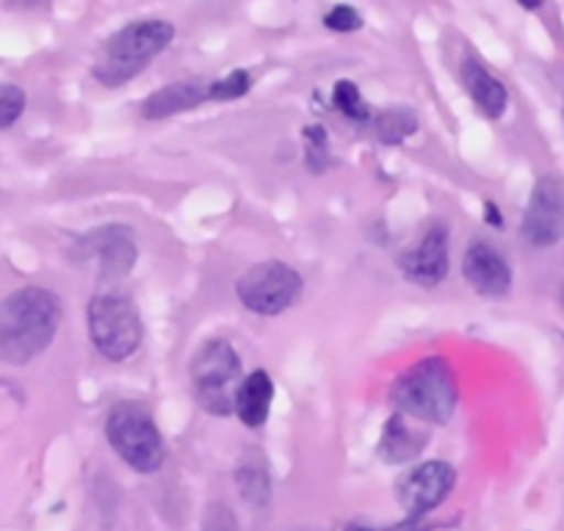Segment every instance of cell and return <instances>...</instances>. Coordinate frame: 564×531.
I'll list each match as a JSON object with an SVG mask.
<instances>
[{
  "label": "cell",
  "instance_id": "obj_12",
  "mask_svg": "<svg viewBox=\"0 0 564 531\" xmlns=\"http://www.w3.org/2000/svg\"><path fill=\"white\" fill-rule=\"evenodd\" d=\"M463 274L481 296H503L512 289V269L507 258L487 241H474L465 249Z\"/></svg>",
  "mask_w": 564,
  "mask_h": 531
},
{
  "label": "cell",
  "instance_id": "obj_24",
  "mask_svg": "<svg viewBox=\"0 0 564 531\" xmlns=\"http://www.w3.org/2000/svg\"><path fill=\"white\" fill-rule=\"evenodd\" d=\"M344 531H423V529H421V523H417V520H406V523L390 525V529H368V525L351 523V525H346Z\"/></svg>",
  "mask_w": 564,
  "mask_h": 531
},
{
  "label": "cell",
  "instance_id": "obj_10",
  "mask_svg": "<svg viewBox=\"0 0 564 531\" xmlns=\"http://www.w3.org/2000/svg\"><path fill=\"white\" fill-rule=\"evenodd\" d=\"M454 481H457V470L443 463V459L415 465L399 481L401 507L415 514V518L423 512H432V509L446 501L448 492L454 490Z\"/></svg>",
  "mask_w": 564,
  "mask_h": 531
},
{
  "label": "cell",
  "instance_id": "obj_1",
  "mask_svg": "<svg viewBox=\"0 0 564 531\" xmlns=\"http://www.w3.org/2000/svg\"><path fill=\"white\" fill-rule=\"evenodd\" d=\"M64 305L51 289L25 285L0 300V362L29 366L56 338Z\"/></svg>",
  "mask_w": 564,
  "mask_h": 531
},
{
  "label": "cell",
  "instance_id": "obj_17",
  "mask_svg": "<svg viewBox=\"0 0 564 531\" xmlns=\"http://www.w3.org/2000/svg\"><path fill=\"white\" fill-rule=\"evenodd\" d=\"M236 481L241 496L247 498L249 503L254 507H263L271 496V481H269V470H265V463L260 454L249 452L243 454L241 463L236 468Z\"/></svg>",
  "mask_w": 564,
  "mask_h": 531
},
{
  "label": "cell",
  "instance_id": "obj_11",
  "mask_svg": "<svg viewBox=\"0 0 564 531\" xmlns=\"http://www.w3.org/2000/svg\"><path fill=\"white\" fill-rule=\"evenodd\" d=\"M401 272L421 289H435L448 274V230L446 225H432L415 247L406 249L399 260Z\"/></svg>",
  "mask_w": 564,
  "mask_h": 531
},
{
  "label": "cell",
  "instance_id": "obj_26",
  "mask_svg": "<svg viewBox=\"0 0 564 531\" xmlns=\"http://www.w3.org/2000/svg\"><path fill=\"white\" fill-rule=\"evenodd\" d=\"M487 216H490V225H496V227H501V216L496 214V208H492L490 203H487Z\"/></svg>",
  "mask_w": 564,
  "mask_h": 531
},
{
  "label": "cell",
  "instance_id": "obj_27",
  "mask_svg": "<svg viewBox=\"0 0 564 531\" xmlns=\"http://www.w3.org/2000/svg\"><path fill=\"white\" fill-rule=\"evenodd\" d=\"M518 3L523 9H540L542 7V0H518Z\"/></svg>",
  "mask_w": 564,
  "mask_h": 531
},
{
  "label": "cell",
  "instance_id": "obj_23",
  "mask_svg": "<svg viewBox=\"0 0 564 531\" xmlns=\"http://www.w3.org/2000/svg\"><path fill=\"white\" fill-rule=\"evenodd\" d=\"M203 531H238V523L236 518H232L230 509L221 507V503H214V507H208V512H205Z\"/></svg>",
  "mask_w": 564,
  "mask_h": 531
},
{
  "label": "cell",
  "instance_id": "obj_25",
  "mask_svg": "<svg viewBox=\"0 0 564 531\" xmlns=\"http://www.w3.org/2000/svg\"><path fill=\"white\" fill-rule=\"evenodd\" d=\"M9 9H20V12H34V9L47 7L51 0H7Z\"/></svg>",
  "mask_w": 564,
  "mask_h": 531
},
{
  "label": "cell",
  "instance_id": "obj_6",
  "mask_svg": "<svg viewBox=\"0 0 564 531\" xmlns=\"http://www.w3.org/2000/svg\"><path fill=\"white\" fill-rule=\"evenodd\" d=\"M106 435L113 452L139 474H155L164 465V441L153 415L141 404L122 402L108 413Z\"/></svg>",
  "mask_w": 564,
  "mask_h": 531
},
{
  "label": "cell",
  "instance_id": "obj_4",
  "mask_svg": "<svg viewBox=\"0 0 564 531\" xmlns=\"http://www.w3.org/2000/svg\"><path fill=\"white\" fill-rule=\"evenodd\" d=\"M192 393L210 415L236 413V390L241 384V357L227 340H205L188 362Z\"/></svg>",
  "mask_w": 564,
  "mask_h": 531
},
{
  "label": "cell",
  "instance_id": "obj_9",
  "mask_svg": "<svg viewBox=\"0 0 564 531\" xmlns=\"http://www.w3.org/2000/svg\"><path fill=\"white\" fill-rule=\"evenodd\" d=\"M523 238L531 247H553L564 238V186L545 175L536 181L523 214Z\"/></svg>",
  "mask_w": 564,
  "mask_h": 531
},
{
  "label": "cell",
  "instance_id": "obj_20",
  "mask_svg": "<svg viewBox=\"0 0 564 531\" xmlns=\"http://www.w3.org/2000/svg\"><path fill=\"white\" fill-rule=\"evenodd\" d=\"M249 89H252V75H249L247 69H232V73H227L225 78L208 86V95L210 100H219V102L238 100V97L247 95Z\"/></svg>",
  "mask_w": 564,
  "mask_h": 531
},
{
  "label": "cell",
  "instance_id": "obj_18",
  "mask_svg": "<svg viewBox=\"0 0 564 531\" xmlns=\"http://www.w3.org/2000/svg\"><path fill=\"white\" fill-rule=\"evenodd\" d=\"M371 119H373V130H377L379 142L384 144H401L417 130V117L412 113V108H404V106L382 108V111Z\"/></svg>",
  "mask_w": 564,
  "mask_h": 531
},
{
  "label": "cell",
  "instance_id": "obj_8",
  "mask_svg": "<svg viewBox=\"0 0 564 531\" xmlns=\"http://www.w3.org/2000/svg\"><path fill=\"white\" fill-rule=\"evenodd\" d=\"M236 294L247 311L258 316H280L302 294V278L294 266L282 260H263L249 266L236 283Z\"/></svg>",
  "mask_w": 564,
  "mask_h": 531
},
{
  "label": "cell",
  "instance_id": "obj_3",
  "mask_svg": "<svg viewBox=\"0 0 564 531\" xmlns=\"http://www.w3.org/2000/svg\"><path fill=\"white\" fill-rule=\"evenodd\" d=\"M395 410L421 424H448L457 410V382L443 357H426L406 368L390 388Z\"/></svg>",
  "mask_w": 564,
  "mask_h": 531
},
{
  "label": "cell",
  "instance_id": "obj_19",
  "mask_svg": "<svg viewBox=\"0 0 564 531\" xmlns=\"http://www.w3.org/2000/svg\"><path fill=\"white\" fill-rule=\"evenodd\" d=\"M333 106L338 108L344 117L355 119V122H371V108H368L366 97L357 89L351 80H338L333 89Z\"/></svg>",
  "mask_w": 564,
  "mask_h": 531
},
{
  "label": "cell",
  "instance_id": "obj_7",
  "mask_svg": "<svg viewBox=\"0 0 564 531\" xmlns=\"http://www.w3.org/2000/svg\"><path fill=\"white\" fill-rule=\"evenodd\" d=\"M75 266L80 269H95V278L100 280L106 289L122 283L130 272H133L135 260H139V247H135V236L128 225H102L78 238V243L69 252Z\"/></svg>",
  "mask_w": 564,
  "mask_h": 531
},
{
  "label": "cell",
  "instance_id": "obj_15",
  "mask_svg": "<svg viewBox=\"0 0 564 531\" xmlns=\"http://www.w3.org/2000/svg\"><path fill=\"white\" fill-rule=\"evenodd\" d=\"M274 402V382L265 371H252L241 379L236 390V415L243 426L258 430L269 421Z\"/></svg>",
  "mask_w": 564,
  "mask_h": 531
},
{
  "label": "cell",
  "instance_id": "obj_14",
  "mask_svg": "<svg viewBox=\"0 0 564 531\" xmlns=\"http://www.w3.org/2000/svg\"><path fill=\"white\" fill-rule=\"evenodd\" d=\"M417 424H421V421L410 419V415L404 413H395L393 419H388L382 441H379V454H382V459H388V463L393 465L412 463V459L423 452L426 441H430V435H426Z\"/></svg>",
  "mask_w": 564,
  "mask_h": 531
},
{
  "label": "cell",
  "instance_id": "obj_21",
  "mask_svg": "<svg viewBox=\"0 0 564 531\" xmlns=\"http://www.w3.org/2000/svg\"><path fill=\"white\" fill-rule=\"evenodd\" d=\"M25 106H29V97L20 86L0 84V130L12 128L23 117Z\"/></svg>",
  "mask_w": 564,
  "mask_h": 531
},
{
  "label": "cell",
  "instance_id": "obj_5",
  "mask_svg": "<svg viewBox=\"0 0 564 531\" xmlns=\"http://www.w3.org/2000/svg\"><path fill=\"white\" fill-rule=\"evenodd\" d=\"M86 324H89V338L95 349L111 362H122L130 355H135L141 338H144V324H141L135 302L113 289L91 296Z\"/></svg>",
  "mask_w": 564,
  "mask_h": 531
},
{
  "label": "cell",
  "instance_id": "obj_16",
  "mask_svg": "<svg viewBox=\"0 0 564 531\" xmlns=\"http://www.w3.org/2000/svg\"><path fill=\"white\" fill-rule=\"evenodd\" d=\"M459 75H463V84L465 89H468L474 106L479 108L485 117L490 119L503 117V111H507L509 106V91L496 75L487 73V69L481 67L479 62H474V58H468V62L463 64V73Z\"/></svg>",
  "mask_w": 564,
  "mask_h": 531
},
{
  "label": "cell",
  "instance_id": "obj_13",
  "mask_svg": "<svg viewBox=\"0 0 564 531\" xmlns=\"http://www.w3.org/2000/svg\"><path fill=\"white\" fill-rule=\"evenodd\" d=\"M208 86L199 80H177V84L161 86L141 102V117L144 119H170L177 113H186L208 102Z\"/></svg>",
  "mask_w": 564,
  "mask_h": 531
},
{
  "label": "cell",
  "instance_id": "obj_2",
  "mask_svg": "<svg viewBox=\"0 0 564 531\" xmlns=\"http://www.w3.org/2000/svg\"><path fill=\"white\" fill-rule=\"evenodd\" d=\"M175 40L170 20H135L113 31L100 47L91 75L106 89H119L139 78Z\"/></svg>",
  "mask_w": 564,
  "mask_h": 531
},
{
  "label": "cell",
  "instance_id": "obj_22",
  "mask_svg": "<svg viewBox=\"0 0 564 531\" xmlns=\"http://www.w3.org/2000/svg\"><path fill=\"white\" fill-rule=\"evenodd\" d=\"M324 25H327L329 31H335V34H351V31L362 29V14L357 12L355 7L338 3V7H333L324 14Z\"/></svg>",
  "mask_w": 564,
  "mask_h": 531
}]
</instances>
